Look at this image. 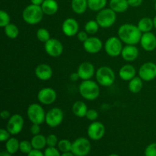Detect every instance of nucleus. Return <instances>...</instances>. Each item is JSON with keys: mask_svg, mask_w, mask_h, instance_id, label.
Listing matches in <instances>:
<instances>
[{"mask_svg": "<svg viewBox=\"0 0 156 156\" xmlns=\"http://www.w3.org/2000/svg\"><path fill=\"white\" fill-rule=\"evenodd\" d=\"M118 37L126 45H136L140 42L143 33L137 25L132 24H123L118 28Z\"/></svg>", "mask_w": 156, "mask_h": 156, "instance_id": "f257e3e1", "label": "nucleus"}, {"mask_svg": "<svg viewBox=\"0 0 156 156\" xmlns=\"http://www.w3.org/2000/svg\"><path fill=\"white\" fill-rule=\"evenodd\" d=\"M44 12L41 5H29L22 12V18L27 24L30 25L37 24L41 22L44 18Z\"/></svg>", "mask_w": 156, "mask_h": 156, "instance_id": "f03ea898", "label": "nucleus"}, {"mask_svg": "<svg viewBox=\"0 0 156 156\" xmlns=\"http://www.w3.org/2000/svg\"><path fill=\"white\" fill-rule=\"evenodd\" d=\"M79 90L81 96L88 101L95 100L100 94L99 85L91 79L82 81L79 85Z\"/></svg>", "mask_w": 156, "mask_h": 156, "instance_id": "7ed1b4c3", "label": "nucleus"}, {"mask_svg": "<svg viewBox=\"0 0 156 156\" xmlns=\"http://www.w3.org/2000/svg\"><path fill=\"white\" fill-rule=\"evenodd\" d=\"M95 20L98 23L100 27L108 28L112 27L117 20V13L111 8L104 9L99 11L96 15Z\"/></svg>", "mask_w": 156, "mask_h": 156, "instance_id": "20e7f679", "label": "nucleus"}, {"mask_svg": "<svg viewBox=\"0 0 156 156\" xmlns=\"http://www.w3.org/2000/svg\"><path fill=\"white\" fill-rule=\"evenodd\" d=\"M97 82L104 87H109L115 81V73L114 70L108 66H101L95 72Z\"/></svg>", "mask_w": 156, "mask_h": 156, "instance_id": "39448f33", "label": "nucleus"}, {"mask_svg": "<svg viewBox=\"0 0 156 156\" xmlns=\"http://www.w3.org/2000/svg\"><path fill=\"white\" fill-rule=\"evenodd\" d=\"M27 115L32 123L41 125L45 122L46 113L39 104L34 103L29 105L27 110Z\"/></svg>", "mask_w": 156, "mask_h": 156, "instance_id": "423d86ee", "label": "nucleus"}, {"mask_svg": "<svg viewBox=\"0 0 156 156\" xmlns=\"http://www.w3.org/2000/svg\"><path fill=\"white\" fill-rule=\"evenodd\" d=\"M123 48V42L117 37H111L105 41V50L111 57H117L121 55Z\"/></svg>", "mask_w": 156, "mask_h": 156, "instance_id": "0eeeda50", "label": "nucleus"}, {"mask_svg": "<svg viewBox=\"0 0 156 156\" xmlns=\"http://www.w3.org/2000/svg\"><path fill=\"white\" fill-rule=\"evenodd\" d=\"M91 148L89 140L85 137H80L73 143L71 152L76 156H86L91 151Z\"/></svg>", "mask_w": 156, "mask_h": 156, "instance_id": "6e6552de", "label": "nucleus"}, {"mask_svg": "<svg viewBox=\"0 0 156 156\" xmlns=\"http://www.w3.org/2000/svg\"><path fill=\"white\" fill-rule=\"evenodd\" d=\"M63 118V111L59 108H53L46 113L45 123L50 127H57L62 123Z\"/></svg>", "mask_w": 156, "mask_h": 156, "instance_id": "1a4fd4ad", "label": "nucleus"}, {"mask_svg": "<svg viewBox=\"0 0 156 156\" xmlns=\"http://www.w3.org/2000/svg\"><path fill=\"white\" fill-rule=\"evenodd\" d=\"M24 123V121L22 116L18 114H15L11 116L8 120L6 129L10 133L11 135H17L22 130Z\"/></svg>", "mask_w": 156, "mask_h": 156, "instance_id": "9d476101", "label": "nucleus"}, {"mask_svg": "<svg viewBox=\"0 0 156 156\" xmlns=\"http://www.w3.org/2000/svg\"><path fill=\"white\" fill-rule=\"evenodd\" d=\"M44 49L47 54L51 57H58L63 52V45L59 40L50 38L44 44Z\"/></svg>", "mask_w": 156, "mask_h": 156, "instance_id": "9b49d317", "label": "nucleus"}, {"mask_svg": "<svg viewBox=\"0 0 156 156\" xmlns=\"http://www.w3.org/2000/svg\"><path fill=\"white\" fill-rule=\"evenodd\" d=\"M139 76L145 82H150L156 78V64L152 62L143 63L139 69Z\"/></svg>", "mask_w": 156, "mask_h": 156, "instance_id": "f8f14e48", "label": "nucleus"}, {"mask_svg": "<svg viewBox=\"0 0 156 156\" xmlns=\"http://www.w3.org/2000/svg\"><path fill=\"white\" fill-rule=\"evenodd\" d=\"M88 136L91 140H101L105 134V126L102 123L98 121L91 122V124L88 126Z\"/></svg>", "mask_w": 156, "mask_h": 156, "instance_id": "ddd939ff", "label": "nucleus"}, {"mask_svg": "<svg viewBox=\"0 0 156 156\" xmlns=\"http://www.w3.org/2000/svg\"><path fill=\"white\" fill-rule=\"evenodd\" d=\"M57 98L56 91L52 88H44L39 91L37 99L39 102L44 105H50L55 102Z\"/></svg>", "mask_w": 156, "mask_h": 156, "instance_id": "4468645a", "label": "nucleus"}, {"mask_svg": "<svg viewBox=\"0 0 156 156\" xmlns=\"http://www.w3.org/2000/svg\"><path fill=\"white\" fill-rule=\"evenodd\" d=\"M83 48L87 53L95 54L102 50L103 43L101 40L97 37H90L83 42Z\"/></svg>", "mask_w": 156, "mask_h": 156, "instance_id": "2eb2a0df", "label": "nucleus"}, {"mask_svg": "<svg viewBox=\"0 0 156 156\" xmlns=\"http://www.w3.org/2000/svg\"><path fill=\"white\" fill-rule=\"evenodd\" d=\"M62 33L67 37L77 35L79 31V24L75 18H68L64 20L62 24Z\"/></svg>", "mask_w": 156, "mask_h": 156, "instance_id": "dca6fc26", "label": "nucleus"}, {"mask_svg": "<svg viewBox=\"0 0 156 156\" xmlns=\"http://www.w3.org/2000/svg\"><path fill=\"white\" fill-rule=\"evenodd\" d=\"M140 43L144 50L147 52L153 51L156 49V36L151 31L143 33Z\"/></svg>", "mask_w": 156, "mask_h": 156, "instance_id": "f3484780", "label": "nucleus"}, {"mask_svg": "<svg viewBox=\"0 0 156 156\" xmlns=\"http://www.w3.org/2000/svg\"><path fill=\"white\" fill-rule=\"evenodd\" d=\"M77 73L79 77L82 80H88L94 75L95 69L91 62H84L79 66L77 69Z\"/></svg>", "mask_w": 156, "mask_h": 156, "instance_id": "a211bd4d", "label": "nucleus"}, {"mask_svg": "<svg viewBox=\"0 0 156 156\" xmlns=\"http://www.w3.org/2000/svg\"><path fill=\"white\" fill-rule=\"evenodd\" d=\"M34 73L37 78L40 80L47 81L53 76V69L48 64L41 63L35 68Z\"/></svg>", "mask_w": 156, "mask_h": 156, "instance_id": "6ab92c4d", "label": "nucleus"}, {"mask_svg": "<svg viewBox=\"0 0 156 156\" xmlns=\"http://www.w3.org/2000/svg\"><path fill=\"white\" fill-rule=\"evenodd\" d=\"M139 56V50L136 45H126L123 47L121 56L126 62H133L136 60Z\"/></svg>", "mask_w": 156, "mask_h": 156, "instance_id": "aec40b11", "label": "nucleus"}, {"mask_svg": "<svg viewBox=\"0 0 156 156\" xmlns=\"http://www.w3.org/2000/svg\"><path fill=\"white\" fill-rule=\"evenodd\" d=\"M136 74L135 67L130 64H126L123 66L119 70V76L123 81H130L133 79Z\"/></svg>", "mask_w": 156, "mask_h": 156, "instance_id": "412c9836", "label": "nucleus"}, {"mask_svg": "<svg viewBox=\"0 0 156 156\" xmlns=\"http://www.w3.org/2000/svg\"><path fill=\"white\" fill-rule=\"evenodd\" d=\"M41 6L44 13L47 15H55L59 9V5L56 0H44Z\"/></svg>", "mask_w": 156, "mask_h": 156, "instance_id": "4be33fe9", "label": "nucleus"}, {"mask_svg": "<svg viewBox=\"0 0 156 156\" xmlns=\"http://www.w3.org/2000/svg\"><path fill=\"white\" fill-rule=\"evenodd\" d=\"M88 110L86 104L82 101H76L72 107V111H73V114L77 117H80V118L85 117L86 116Z\"/></svg>", "mask_w": 156, "mask_h": 156, "instance_id": "5701e85b", "label": "nucleus"}, {"mask_svg": "<svg viewBox=\"0 0 156 156\" xmlns=\"http://www.w3.org/2000/svg\"><path fill=\"white\" fill-rule=\"evenodd\" d=\"M127 0H111L110 8L116 13H122L126 12L129 8Z\"/></svg>", "mask_w": 156, "mask_h": 156, "instance_id": "b1692460", "label": "nucleus"}, {"mask_svg": "<svg viewBox=\"0 0 156 156\" xmlns=\"http://www.w3.org/2000/svg\"><path fill=\"white\" fill-rule=\"evenodd\" d=\"M71 8L77 15H82L88 9V0H72Z\"/></svg>", "mask_w": 156, "mask_h": 156, "instance_id": "393cba45", "label": "nucleus"}, {"mask_svg": "<svg viewBox=\"0 0 156 156\" xmlns=\"http://www.w3.org/2000/svg\"><path fill=\"white\" fill-rule=\"evenodd\" d=\"M137 27L141 30L142 33L150 32L154 27L153 19L149 17H143L138 21Z\"/></svg>", "mask_w": 156, "mask_h": 156, "instance_id": "a878e982", "label": "nucleus"}, {"mask_svg": "<svg viewBox=\"0 0 156 156\" xmlns=\"http://www.w3.org/2000/svg\"><path fill=\"white\" fill-rule=\"evenodd\" d=\"M143 80L140 76H135L133 79L129 81L128 88H129V91L133 93V94H137V93L140 92L143 86Z\"/></svg>", "mask_w": 156, "mask_h": 156, "instance_id": "bb28decb", "label": "nucleus"}, {"mask_svg": "<svg viewBox=\"0 0 156 156\" xmlns=\"http://www.w3.org/2000/svg\"><path fill=\"white\" fill-rule=\"evenodd\" d=\"M30 143H31L33 149L41 150V149H44L45 146H47V137L41 135V134L35 135L32 137Z\"/></svg>", "mask_w": 156, "mask_h": 156, "instance_id": "cd10ccee", "label": "nucleus"}, {"mask_svg": "<svg viewBox=\"0 0 156 156\" xmlns=\"http://www.w3.org/2000/svg\"><path fill=\"white\" fill-rule=\"evenodd\" d=\"M20 146V142L18 141V139L15 138V137H12L9 140L6 141L5 143V149L8 152L13 155L15 154L18 150H19Z\"/></svg>", "mask_w": 156, "mask_h": 156, "instance_id": "c85d7f7f", "label": "nucleus"}, {"mask_svg": "<svg viewBox=\"0 0 156 156\" xmlns=\"http://www.w3.org/2000/svg\"><path fill=\"white\" fill-rule=\"evenodd\" d=\"M108 0H88V7L93 12H99L105 9Z\"/></svg>", "mask_w": 156, "mask_h": 156, "instance_id": "c756f323", "label": "nucleus"}, {"mask_svg": "<svg viewBox=\"0 0 156 156\" xmlns=\"http://www.w3.org/2000/svg\"><path fill=\"white\" fill-rule=\"evenodd\" d=\"M4 32L6 36L10 39H15L19 34V29L18 26L13 23H10L4 27Z\"/></svg>", "mask_w": 156, "mask_h": 156, "instance_id": "7c9ffc66", "label": "nucleus"}, {"mask_svg": "<svg viewBox=\"0 0 156 156\" xmlns=\"http://www.w3.org/2000/svg\"><path fill=\"white\" fill-rule=\"evenodd\" d=\"M99 27L100 26L96 20H90L85 24V30L88 33V34H95L98 31Z\"/></svg>", "mask_w": 156, "mask_h": 156, "instance_id": "2f4dec72", "label": "nucleus"}, {"mask_svg": "<svg viewBox=\"0 0 156 156\" xmlns=\"http://www.w3.org/2000/svg\"><path fill=\"white\" fill-rule=\"evenodd\" d=\"M36 36L40 42L44 43V44L50 39V32L47 29L44 28V27H41V28L37 30Z\"/></svg>", "mask_w": 156, "mask_h": 156, "instance_id": "473e14b6", "label": "nucleus"}, {"mask_svg": "<svg viewBox=\"0 0 156 156\" xmlns=\"http://www.w3.org/2000/svg\"><path fill=\"white\" fill-rule=\"evenodd\" d=\"M72 146H73V143H71L69 140L63 139V140H59V143H58L57 147L58 149L61 152L64 153V152H71Z\"/></svg>", "mask_w": 156, "mask_h": 156, "instance_id": "72a5a7b5", "label": "nucleus"}, {"mask_svg": "<svg viewBox=\"0 0 156 156\" xmlns=\"http://www.w3.org/2000/svg\"><path fill=\"white\" fill-rule=\"evenodd\" d=\"M11 23L10 15L5 11L1 10L0 11V27L4 28L5 26Z\"/></svg>", "mask_w": 156, "mask_h": 156, "instance_id": "f704fd0d", "label": "nucleus"}, {"mask_svg": "<svg viewBox=\"0 0 156 156\" xmlns=\"http://www.w3.org/2000/svg\"><path fill=\"white\" fill-rule=\"evenodd\" d=\"M32 149H33V147H32V145L30 142L27 141V140H22V141L20 142L19 150L22 153L27 154V155Z\"/></svg>", "mask_w": 156, "mask_h": 156, "instance_id": "c9c22d12", "label": "nucleus"}, {"mask_svg": "<svg viewBox=\"0 0 156 156\" xmlns=\"http://www.w3.org/2000/svg\"><path fill=\"white\" fill-rule=\"evenodd\" d=\"M57 136L54 134H50L47 136V146L48 147H56L58 145Z\"/></svg>", "mask_w": 156, "mask_h": 156, "instance_id": "e433bc0d", "label": "nucleus"}, {"mask_svg": "<svg viewBox=\"0 0 156 156\" xmlns=\"http://www.w3.org/2000/svg\"><path fill=\"white\" fill-rule=\"evenodd\" d=\"M44 154V156H61L60 151L56 147H47Z\"/></svg>", "mask_w": 156, "mask_h": 156, "instance_id": "4c0bfd02", "label": "nucleus"}, {"mask_svg": "<svg viewBox=\"0 0 156 156\" xmlns=\"http://www.w3.org/2000/svg\"><path fill=\"white\" fill-rule=\"evenodd\" d=\"M145 156H156V143H151L146 148Z\"/></svg>", "mask_w": 156, "mask_h": 156, "instance_id": "58836bf2", "label": "nucleus"}, {"mask_svg": "<svg viewBox=\"0 0 156 156\" xmlns=\"http://www.w3.org/2000/svg\"><path fill=\"white\" fill-rule=\"evenodd\" d=\"M85 117H86L88 120H90V121L91 122L96 121V120H97L98 117V111L94 109H88Z\"/></svg>", "mask_w": 156, "mask_h": 156, "instance_id": "ea45409f", "label": "nucleus"}, {"mask_svg": "<svg viewBox=\"0 0 156 156\" xmlns=\"http://www.w3.org/2000/svg\"><path fill=\"white\" fill-rule=\"evenodd\" d=\"M11 133L8 131L7 129H3L2 128L0 129V141L1 142H6L8 140L11 138Z\"/></svg>", "mask_w": 156, "mask_h": 156, "instance_id": "a19ab883", "label": "nucleus"}, {"mask_svg": "<svg viewBox=\"0 0 156 156\" xmlns=\"http://www.w3.org/2000/svg\"><path fill=\"white\" fill-rule=\"evenodd\" d=\"M30 132L33 136L40 134V133H41V126H40V124L32 123L31 126L30 128Z\"/></svg>", "mask_w": 156, "mask_h": 156, "instance_id": "79ce46f5", "label": "nucleus"}, {"mask_svg": "<svg viewBox=\"0 0 156 156\" xmlns=\"http://www.w3.org/2000/svg\"><path fill=\"white\" fill-rule=\"evenodd\" d=\"M77 38L79 41L81 42H85L87 39L88 38V33H87L85 30H82V31H79V33L77 34Z\"/></svg>", "mask_w": 156, "mask_h": 156, "instance_id": "37998d69", "label": "nucleus"}, {"mask_svg": "<svg viewBox=\"0 0 156 156\" xmlns=\"http://www.w3.org/2000/svg\"><path fill=\"white\" fill-rule=\"evenodd\" d=\"M127 1L128 4H129V5L130 6V7L136 8L141 5L143 0H127Z\"/></svg>", "mask_w": 156, "mask_h": 156, "instance_id": "c03bdc74", "label": "nucleus"}, {"mask_svg": "<svg viewBox=\"0 0 156 156\" xmlns=\"http://www.w3.org/2000/svg\"><path fill=\"white\" fill-rule=\"evenodd\" d=\"M27 156H44V154L41 152V150L33 149L27 154Z\"/></svg>", "mask_w": 156, "mask_h": 156, "instance_id": "a18cd8bd", "label": "nucleus"}, {"mask_svg": "<svg viewBox=\"0 0 156 156\" xmlns=\"http://www.w3.org/2000/svg\"><path fill=\"white\" fill-rule=\"evenodd\" d=\"M1 117L3 120H8L11 117V114L9 113V111H6V110H3L1 112Z\"/></svg>", "mask_w": 156, "mask_h": 156, "instance_id": "49530a36", "label": "nucleus"}, {"mask_svg": "<svg viewBox=\"0 0 156 156\" xmlns=\"http://www.w3.org/2000/svg\"><path fill=\"white\" fill-rule=\"evenodd\" d=\"M69 79L72 82H76V81H78L79 79H80V77H79L77 72H76V73H73L71 75H70Z\"/></svg>", "mask_w": 156, "mask_h": 156, "instance_id": "de8ad7c7", "label": "nucleus"}, {"mask_svg": "<svg viewBox=\"0 0 156 156\" xmlns=\"http://www.w3.org/2000/svg\"><path fill=\"white\" fill-rule=\"evenodd\" d=\"M44 2V0H30V2H31V4L37 5H41Z\"/></svg>", "mask_w": 156, "mask_h": 156, "instance_id": "09e8293b", "label": "nucleus"}, {"mask_svg": "<svg viewBox=\"0 0 156 156\" xmlns=\"http://www.w3.org/2000/svg\"><path fill=\"white\" fill-rule=\"evenodd\" d=\"M0 156H12V154H10L9 152H8L7 151H2L0 153Z\"/></svg>", "mask_w": 156, "mask_h": 156, "instance_id": "8fccbe9b", "label": "nucleus"}, {"mask_svg": "<svg viewBox=\"0 0 156 156\" xmlns=\"http://www.w3.org/2000/svg\"><path fill=\"white\" fill-rule=\"evenodd\" d=\"M61 156H76V155H75L72 152H64V153H62V155H61Z\"/></svg>", "mask_w": 156, "mask_h": 156, "instance_id": "3c124183", "label": "nucleus"}, {"mask_svg": "<svg viewBox=\"0 0 156 156\" xmlns=\"http://www.w3.org/2000/svg\"><path fill=\"white\" fill-rule=\"evenodd\" d=\"M153 22H154V27L156 29V15L153 18Z\"/></svg>", "mask_w": 156, "mask_h": 156, "instance_id": "603ef678", "label": "nucleus"}, {"mask_svg": "<svg viewBox=\"0 0 156 156\" xmlns=\"http://www.w3.org/2000/svg\"><path fill=\"white\" fill-rule=\"evenodd\" d=\"M108 156H120V155H117V154H111V155H109Z\"/></svg>", "mask_w": 156, "mask_h": 156, "instance_id": "864d4df0", "label": "nucleus"}, {"mask_svg": "<svg viewBox=\"0 0 156 156\" xmlns=\"http://www.w3.org/2000/svg\"><path fill=\"white\" fill-rule=\"evenodd\" d=\"M155 12H156V1H155Z\"/></svg>", "mask_w": 156, "mask_h": 156, "instance_id": "5fc2aeb1", "label": "nucleus"}, {"mask_svg": "<svg viewBox=\"0 0 156 156\" xmlns=\"http://www.w3.org/2000/svg\"><path fill=\"white\" fill-rule=\"evenodd\" d=\"M155 1H156V0H155Z\"/></svg>", "mask_w": 156, "mask_h": 156, "instance_id": "6e6d98bb", "label": "nucleus"}]
</instances>
